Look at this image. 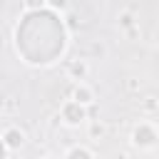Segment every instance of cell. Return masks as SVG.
Masks as SVG:
<instances>
[{
  "label": "cell",
  "mask_w": 159,
  "mask_h": 159,
  "mask_svg": "<svg viewBox=\"0 0 159 159\" xmlns=\"http://www.w3.org/2000/svg\"><path fill=\"white\" fill-rule=\"evenodd\" d=\"M52 5H57V7H65V0H52Z\"/></svg>",
  "instance_id": "3"
},
{
  "label": "cell",
  "mask_w": 159,
  "mask_h": 159,
  "mask_svg": "<svg viewBox=\"0 0 159 159\" xmlns=\"http://www.w3.org/2000/svg\"><path fill=\"white\" fill-rule=\"evenodd\" d=\"M75 97H77V102H89V92L82 87V89H77L75 92Z\"/></svg>",
  "instance_id": "1"
},
{
  "label": "cell",
  "mask_w": 159,
  "mask_h": 159,
  "mask_svg": "<svg viewBox=\"0 0 159 159\" xmlns=\"http://www.w3.org/2000/svg\"><path fill=\"white\" fill-rule=\"evenodd\" d=\"M27 5L30 7H37V5H42V0H27Z\"/></svg>",
  "instance_id": "2"
}]
</instances>
